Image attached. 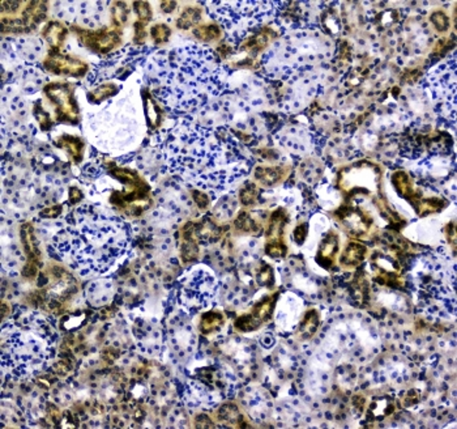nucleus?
<instances>
[{
	"mask_svg": "<svg viewBox=\"0 0 457 429\" xmlns=\"http://www.w3.org/2000/svg\"><path fill=\"white\" fill-rule=\"evenodd\" d=\"M38 322L39 320H25L18 323L16 320L8 329L3 326V365L8 364L20 377L34 373L46 358V334L33 331Z\"/></svg>",
	"mask_w": 457,
	"mask_h": 429,
	"instance_id": "1",
	"label": "nucleus"
},
{
	"mask_svg": "<svg viewBox=\"0 0 457 429\" xmlns=\"http://www.w3.org/2000/svg\"><path fill=\"white\" fill-rule=\"evenodd\" d=\"M44 95L55 105L56 121L77 123L79 107L74 97V85L69 83H50L44 86Z\"/></svg>",
	"mask_w": 457,
	"mask_h": 429,
	"instance_id": "2",
	"label": "nucleus"
},
{
	"mask_svg": "<svg viewBox=\"0 0 457 429\" xmlns=\"http://www.w3.org/2000/svg\"><path fill=\"white\" fill-rule=\"evenodd\" d=\"M74 30L77 33L79 38L86 48L95 51V53H109L112 49L119 46L122 42L121 30H118L116 28L115 29L104 28V29L95 30V32L81 29V28H74Z\"/></svg>",
	"mask_w": 457,
	"mask_h": 429,
	"instance_id": "3",
	"label": "nucleus"
},
{
	"mask_svg": "<svg viewBox=\"0 0 457 429\" xmlns=\"http://www.w3.org/2000/svg\"><path fill=\"white\" fill-rule=\"evenodd\" d=\"M44 69L51 74L63 75V76H84L88 71V64L75 56L60 55L59 51L51 50L50 55L43 62Z\"/></svg>",
	"mask_w": 457,
	"mask_h": 429,
	"instance_id": "4",
	"label": "nucleus"
},
{
	"mask_svg": "<svg viewBox=\"0 0 457 429\" xmlns=\"http://www.w3.org/2000/svg\"><path fill=\"white\" fill-rule=\"evenodd\" d=\"M68 34L67 28L64 27L60 22H56V21H51L49 22L46 27L42 30V36L44 37V39L49 42V44L51 46V50L59 51V49L62 48L63 42H64L65 37Z\"/></svg>",
	"mask_w": 457,
	"mask_h": 429,
	"instance_id": "5",
	"label": "nucleus"
},
{
	"mask_svg": "<svg viewBox=\"0 0 457 429\" xmlns=\"http://www.w3.org/2000/svg\"><path fill=\"white\" fill-rule=\"evenodd\" d=\"M56 144L59 145L60 148L65 149L68 153L71 154L72 159H74L76 163L81 161V157H83V147L84 143L83 140L79 139L76 137H71V135H63Z\"/></svg>",
	"mask_w": 457,
	"mask_h": 429,
	"instance_id": "6",
	"label": "nucleus"
},
{
	"mask_svg": "<svg viewBox=\"0 0 457 429\" xmlns=\"http://www.w3.org/2000/svg\"><path fill=\"white\" fill-rule=\"evenodd\" d=\"M366 253L365 246L359 245V243H350L345 249L344 254L341 257V262L346 266H354V264H358L363 259Z\"/></svg>",
	"mask_w": 457,
	"mask_h": 429,
	"instance_id": "7",
	"label": "nucleus"
},
{
	"mask_svg": "<svg viewBox=\"0 0 457 429\" xmlns=\"http://www.w3.org/2000/svg\"><path fill=\"white\" fill-rule=\"evenodd\" d=\"M222 325H224V317L221 314L215 313V311H209V313L204 314L203 318H201L200 329L205 334H210V332L219 330Z\"/></svg>",
	"mask_w": 457,
	"mask_h": 429,
	"instance_id": "8",
	"label": "nucleus"
},
{
	"mask_svg": "<svg viewBox=\"0 0 457 429\" xmlns=\"http://www.w3.org/2000/svg\"><path fill=\"white\" fill-rule=\"evenodd\" d=\"M256 178L267 185H273L281 179L282 177V169L281 168H259L255 173Z\"/></svg>",
	"mask_w": 457,
	"mask_h": 429,
	"instance_id": "9",
	"label": "nucleus"
},
{
	"mask_svg": "<svg viewBox=\"0 0 457 429\" xmlns=\"http://www.w3.org/2000/svg\"><path fill=\"white\" fill-rule=\"evenodd\" d=\"M201 11L198 8H187L184 12L180 15L179 20L177 21L178 28L180 29H188V28L194 27L200 21L201 17Z\"/></svg>",
	"mask_w": 457,
	"mask_h": 429,
	"instance_id": "10",
	"label": "nucleus"
},
{
	"mask_svg": "<svg viewBox=\"0 0 457 429\" xmlns=\"http://www.w3.org/2000/svg\"><path fill=\"white\" fill-rule=\"evenodd\" d=\"M118 92V88L114 84H105V85H101L100 88L91 91L88 93V100L90 102H100L102 100H106V98L111 97L115 93Z\"/></svg>",
	"mask_w": 457,
	"mask_h": 429,
	"instance_id": "11",
	"label": "nucleus"
},
{
	"mask_svg": "<svg viewBox=\"0 0 457 429\" xmlns=\"http://www.w3.org/2000/svg\"><path fill=\"white\" fill-rule=\"evenodd\" d=\"M319 326V315L315 310H310L306 314L301 325V334L303 337H310L316 331Z\"/></svg>",
	"mask_w": 457,
	"mask_h": 429,
	"instance_id": "12",
	"label": "nucleus"
},
{
	"mask_svg": "<svg viewBox=\"0 0 457 429\" xmlns=\"http://www.w3.org/2000/svg\"><path fill=\"white\" fill-rule=\"evenodd\" d=\"M393 184H395L396 189L401 195L410 198L413 195V189H412V184H410L409 178L405 174L404 172H398L393 175Z\"/></svg>",
	"mask_w": 457,
	"mask_h": 429,
	"instance_id": "13",
	"label": "nucleus"
},
{
	"mask_svg": "<svg viewBox=\"0 0 457 429\" xmlns=\"http://www.w3.org/2000/svg\"><path fill=\"white\" fill-rule=\"evenodd\" d=\"M194 34L203 41H213V39L219 38L220 29L215 25H203V27L196 28L194 30Z\"/></svg>",
	"mask_w": 457,
	"mask_h": 429,
	"instance_id": "14",
	"label": "nucleus"
},
{
	"mask_svg": "<svg viewBox=\"0 0 457 429\" xmlns=\"http://www.w3.org/2000/svg\"><path fill=\"white\" fill-rule=\"evenodd\" d=\"M339 249V242H337V237L334 234H330L329 237H327L324 240V242L322 243V247H320V254L319 257H322L323 259H329L330 257H333L334 253Z\"/></svg>",
	"mask_w": 457,
	"mask_h": 429,
	"instance_id": "15",
	"label": "nucleus"
},
{
	"mask_svg": "<svg viewBox=\"0 0 457 429\" xmlns=\"http://www.w3.org/2000/svg\"><path fill=\"white\" fill-rule=\"evenodd\" d=\"M170 29H169L167 25H154L151 29V34L153 37V41L156 42V44H161L167 42L169 37H170Z\"/></svg>",
	"mask_w": 457,
	"mask_h": 429,
	"instance_id": "16",
	"label": "nucleus"
},
{
	"mask_svg": "<svg viewBox=\"0 0 457 429\" xmlns=\"http://www.w3.org/2000/svg\"><path fill=\"white\" fill-rule=\"evenodd\" d=\"M266 252L267 254L271 255V257L280 258L286 254V246H285V243L283 242H281V240H274L267 243Z\"/></svg>",
	"mask_w": 457,
	"mask_h": 429,
	"instance_id": "17",
	"label": "nucleus"
},
{
	"mask_svg": "<svg viewBox=\"0 0 457 429\" xmlns=\"http://www.w3.org/2000/svg\"><path fill=\"white\" fill-rule=\"evenodd\" d=\"M133 8H135L136 13L139 16V21H142V22L147 24L148 21L151 20L152 9L149 3H145V2H136V3H133Z\"/></svg>",
	"mask_w": 457,
	"mask_h": 429,
	"instance_id": "18",
	"label": "nucleus"
},
{
	"mask_svg": "<svg viewBox=\"0 0 457 429\" xmlns=\"http://www.w3.org/2000/svg\"><path fill=\"white\" fill-rule=\"evenodd\" d=\"M235 225H236V228L240 229V231L250 232V233L251 232H255L259 229V227H257V225L252 221V219L248 216L247 213H242V215H240V216L236 219Z\"/></svg>",
	"mask_w": 457,
	"mask_h": 429,
	"instance_id": "19",
	"label": "nucleus"
},
{
	"mask_svg": "<svg viewBox=\"0 0 457 429\" xmlns=\"http://www.w3.org/2000/svg\"><path fill=\"white\" fill-rule=\"evenodd\" d=\"M431 21H432V24L435 25V28H437L439 32H444V30H447V28H448L449 22L448 17H447L445 13L442 12V11L434 12L432 15H431Z\"/></svg>",
	"mask_w": 457,
	"mask_h": 429,
	"instance_id": "20",
	"label": "nucleus"
},
{
	"mask_svg": "<svg viewBox=\"0 0 457 429\" xmlns=\"http://www.w3.org/2000/svg\"><path fill=\"white\" fill-rule=\"evenodd\" d=\"M220 417L224 419L226 421H230V423H234L235 420L239 419V412L236 410L235 405L233 404H229V405H224L220 411Z\"/></svg>",
	"mask_w": 457,
	"mask_h": 429,
	"instance_id": "21",
	"label": "nucleus"
},
{
	"mask_svg": "<svg viewBox=\"0 0 457 429\" xmlns=\"http://www.w3.org/2000/svg\"><path fill=\"white\" fill-rule=\"evenodd\" d=\"M257 283L262 287H271L273 284V274H272V269L269 267L261 269L257 275Z\"/></svg>",
	"mask_w": 457,
	"mask_h": 429,
	"instance_id": "22",
	"label": "nucleus"
},
{
	"mask_svg": "<svg viewBox=\"0 0 457 429\" xmlns=\"http://www.w3.org/2000/svg\"><path fill=\"white\" fill-rule=\"evenodd\" d=\"M255 198H256V190H255V187L252 185L243 189L242 193H240V200H242L243 205L254 203Z\"/></svg>",
	"mask_w": 457,
	"mask_h": 429,
	"instance_id": "23",
	"label": "nucleus"
},
{
	"mask_svg": "<svg viewBox=\"0 0 457 429\" xmlns=\"http://www.w3.org/2000/svg\"><path fill=\"white\" fill-rule=\"evenodd\" d=\"M147 33H145V22L136 21L135 22V42L137 44L142 43L145 41Z\"/></svg>",
	"mask_w": 457,
	"mask_h": 429,
	"instance_id": "24",
	"label": "nucleus"
},
{
	"mask_svg": "<svg viewBox=\"0 0 457 429\" xmlns=\"http://www.w3.org/2000/svg\"><path fill=\"white\" fill-rule=\"evenodd\" d=\"M307 229H308L307 228V224H303L299 225L298 228L294 231V240L298 245H302V243H303L304 238H306L307 236Z\"/></svg>",
	"mask_w": 457,
	"mask_h": 429,
	"instance_id": "25",
	"label": "nucleus"
},
{
	"mask_svg": "<svg viewBox=\"0 0 457 429\" xmlns=\"http://www.w3.org/2000/svg\"><path fill=\"white\" fill-rule=\"evenodd\" d=\"M194 198H195V201L200 208H205L208 206V203H209V198H208L207 194L194 191Z\"/></svg>",
	"mask_w": 457,
	"mask_h": 429,
	"instance_id": "26",
	"label": "nucleus"
},
{
	"mask_svg": "<svg viewBox=\"0 0 457 429\" xmlns=\"http://www.w3.org/2000/svg\"><path fill=\"white\" fill-rule=\"evenodd\" d=\"M60 210H62V207H60V206H56V207L49 208V210L43 211V212L41 213V216L42 217H56V216H58V215H59V211Z\"/></svg>",
	"mask_w": 457,
	"mask_h": 429,
	"instance_id": "27",
	"label": "nucleus"
},
{
	"mask_svg": "<svg viewBox=\"0 0 457 429\" xmlns=\"http://www.w3.org/2000/svg\"><path fill=\"white\" fill-rule=\"evenodd\" d=\"M81 198H83V194H81V191H80L79 189L72 187V189L69 190V199H71L72 203H77Z\"/></svg>",
	"mask_w": 457,
	"mask_h": 429,
	"instance_id": "28",
	"label": "nucleus"
},
{
	"mask_svg": "<svg viewBox=\"0 0 457 429\" xmlns=\"http://www.w3.org/2000/svg\"><path fill=\"white\" fill-rule=\"evenodd\" d=\"M175 7H177V3H175V2H162V3H161V8H162L163 12L166 13H170L171 11H174Z\"/></svg>",
	"mask_w": 457,
	"mask_h": 429,
	"instance_id": "29",
	"label": "nucleus"
}]
</instances>
